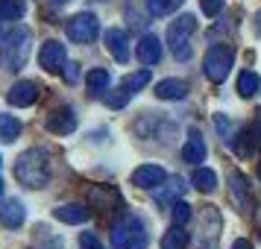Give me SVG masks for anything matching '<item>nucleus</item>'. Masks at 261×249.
Here are the masks:
<instances>
[{
	"mask_svg": "<svg viewBox=\"0 0 261 249\" xmlns=\"http://www.w3.org/2000/svg\"><path fill=\"white\" fill-rule=\"evenodd\" d=\"M15 179L24 188H44L50 182V153L44 147H33V150L21 153L15 161Z\"/></svg>",
	"mask_w": 261,
	"mask_h": 249,
	"instance_id": "f257e3e1",
	"label": "nucleus"
},
{
	"mask_svg": "<svg viewBox=\"0 0 261 249\" xmlns=\"http://www.w3.org/2000/svg\"><path fill=\"white\" fill-rule=\"evenodd\" d=\"M30 41H33L30 38V30H24V26L12 30L9 36L3 38V47H0V71H6V73L24 71L27 62H30V50H33Z\"/></svg>",
	"mask_w": 261,
	"mask_h": 249,
	"instance_id": "f03ea898",
	"label": "nucleus"
},
{
	"mask_svg": "<svg viewBox=\"0 0 261 249\" xmlns=\"http://www.w3.org/2000/svg\"><path fill=\"white\" fill-rule=\"evenodd\" d=\"M150 235H147V223L141 217H123L115 229H112V246L115 249H147Z\"/></svg>",
	"mask_w": 261,
	"mask_h": 249,
	"instance_id": "7ed1b4c3",
	"label": "nucleus"
},
{
	"mask_svg": "<svg viewBox=\"0 0 261 249\" xmlns=\"http://www.w3.org/2000/svg\"><path fill=\"white\" fill-rule=\"evenodd\" d=\"M197 33V18L194 15H182L173 24L167 26V47L179 62L191 59V38Z\"/></svg>",
	"mask_w": 261,
	"mask_h": 249,
	"instance_id": "20e7f679",
	"label": "nucleus"
},
{
	"mask_svg": "<svg viewBox=\"0 0 261 249\" xmlns=\"http://www.w3.org/2000/svg\"><path fill=\"white\" fill-rule=\"evenodd\" d=\"M100 33V21H97L91 12H80L68 18V24H65V36L71 38L73 44H91Z\"/></svg>",
	"mask_w": 261,
	"mask_h": 249,
	"instance_id": "39448f33",
	"label": "nucleus"
},
{
	"mask_svg": "<svg viewBox=\"0 0 261 249\" xmlns=\"http://www.w3.org/2000/svg\"><path fill=\"white\" fill-rule=\"evenodd\" d=\"M232 65H235V53L229 47H212L205 53V59H202V71L205 76L212 79V82H223L229 71H232Z\"/></svg>",
	"mask_w": 261,
	"mask_h": 249,
	"instance_id": "423d86ee",
	"label": "nucleus"
},
{
	"mask_svg": "<svg viewBox=\"0 0 261 249\" xmlns=\"http://www.w3.org/2000/svg\"><path fill=\"white\" fill-rule=\"evenodd\" d=\"M38 65L44 68L47 73H62V68L68 65V53H65V44L59 41H44L41 50H38Z\"/></svg>",
	"mask_w": 261,
	"mask_h": 249,
	"instance_id": "0eeeda50",
	"label": "nucleus"
},
{
	"mask_svg": "<svg viewBox=\"0 0 261 249\" xmlns=\"http://www.w3.org/2000/svg\"><path fill=\"white\" fill-rule=\"evenodd\" d=\"M38 97H41V85L33 82V79H18V82L9 88L6 100H9L12 106H18V108H27V106H36Z\"/></svg>",
	"mask_w": 261,
	"mask_h": 249,
	"instance_id": "6e6552de",
	"label": "nucleus"
},
{
	"mask_svg": "<svg viewBox=\"0 0 261 249\" xmlns=\"http://www.w3.org/2000/svg\"><path fill=\"white\" fill-rule=\"evenodd\" d=\"M106 47L109 53H112V59L120 62V65H126L132 56V50H129V36H126V30H120V26H112V30H106Z\"/></svg>",
	"mask_w": 261,
	"mask_h": 249,
	"instance_id": "1a4fd4ad",
	"label": "nucleus"
},
{
	"mask_svg": "<svg viewBox=\"0 0 261 249\" xmlns=\"http://www.w3.org/2000/svg\"><path fill=\"white\" fill-rule=\"evenodd\" d=\"M47 129L56 132V135H71V132L76 129V112H73L71 106L53 108L50 118H47Z\"/></svg>",
	"mask_w": 261,
	"mask_h": 249,
	"instance_id": "9d476101",
	"label": "nucleus"
},
{
	"mask_svg": "<svg viewBox=\"0 0 261 249\" xmlns=\"http://www.w3.org/2000/svg\"><path fill=\"white\" fill-rule=\"evenodd\" d=\"M165 179H167L165 167H159V164H141L135 173H132V185H135V188H144V190H153V188H159Z\"/></svg>",
	"mask_w": 261,
	"mask_h": 249,
	"instance_id": "9b49d317",
	"label": "nucleus"
},
{
	"mask_svg": "<svg viewBox=\"0 0 261 249\" xmlns=\"http://www.w3.org/2000/svg\"><path fill=\"white\" fill-rule=\"evenodd\" d=\"M27 220V208L21 200H15V197H9V200H0V223L9 226V229H21Z\"/></svg>",
	"mask_w": 261,
	"mask_h": 249,
	"instance_id": "f8f14e48",
	"label": "nucleus"
},
{
	"mask_svg": "<svg viewBox=\"0 0 261 249\" xmlns=\"http://www.w3.org/2000/svg\"><path fill=\"white\" fill-rule=\"evenodd\" d=\"M185 190H188V182H185V179L182 176H170V179H165V182L159 185V190H155V202H159V205H173Z\"/></svg>",
	"mask_w": 261,
	"mask_h": 249,
	"instance_id": "ddd939ff",
	"label": "nucleus"
},
{
	"mask_svg": "<svg viewBox=\"0 0 261 249\" xmlns=\"http://www.w3.org/2000/svg\"><path fill=\"white\" fill-rule=\"evenodd\" d=\"M135 56H138V62H141L144 68L147 65H159L162 62V41L155 36H144L138 41V47H135Z\"/></svg>",
	"mask_w": 261,
	"mask_h": 249,
	"instance_id": "4468645a",
	"label": "nucleus"
},
{
	"mask_svg": "<svg viewBox=\"0 0 261 249\" xmlns=\"http://www.w3.org/2000/svg\"><path fill=\"white\" fill-rule=\"evenodd\" d=\"M229 193H232V202H235L241 211H249L252 208V197H249V190H247V179L241 176V173H232L229 176Z\"/></svg>",
	"mask_w": 261,
	"mask_h": 249,
	"instance_id": "2eb2a0df",
	"label": "nucleus"
},
{
	"mask_svg": "<svg viewBox=\"0 0 261 249\" xmlns=\"http://www.w3.org/2000/svg\"><path fill=\"white\" fill-rule=\"evenodd\" d=\"M53 217L62 220V223H68V226H76V223H85L88 220V208L80 205V202H65V205H59L53 211Z\"/></svg>",
	"mask_w": 261,
	"mask_h": 249,
	"instance_id": "dca6fc26",
	"label": "nucleus"
},
{
	"mask_svg": "<svg viewBox=\"0 0 261 249\" xmlns=\"http://www.w3.org/2000/svg\"><path fill=\"white\" fill-rule=\"evenodd\" d=\"M188 94V82L185 79H162L155 85V97L159 100H185Z\"/></svg>",
	"mask_w": 261,
	"mask_h": 249,
	"instance_id": "f3484780",
	"label": "nucleus"
},
{
	"mask_svg": "<svg viewBox=\"0 0 261 249\" xmlns=\"http://www.w3.org/2000/svg\"><path fill=\"white\" fill-rule=\"evenodd\" d=\"M182 158L194 167L200 164V161H205V141L200 138V132H191V138L182 147Z\"/></svg>",
	"mask_w": 261,
	"mask_h": 249,
	"instance_id": "a211bd4d",
	"label": "nucleus"
},
{
	"mask_svg": "<svg viewBox=\"0 0 261 249\" xmlns=\"http://www.w3.org/2000/svg\"><path fill=\"white\" fill-rule=\"evenodd\" d=\"M191 185L200 190V193H212L214 188H217V173L214 170H208V167H194V173H191Z\"/></svg>",
	"mask_w": 261,
	"mask_h": 249,
	"instance_id": "6ab92c4d",
	"label": "nucleus"
},
{
	"mask_svg": "<svg viewBox=\"0 0 261 249\" xmlns=\"http://www.w3.org/2000/svg\"><path fill=\"white\" fill-rule=\"evenodd\" d=\"M241 141H238V155H252L255 153V144H258V123H249V126H244V132L238 135Z\"/></svg>",
	"mask_w": 261,
	"mask_h": 249,
	"instance_id": "aec40b11",
	"label": "nucleus"
},
{
	"mask_svg": "<svg viewBox=\"0 0 261 249\" xmlns=\"http://www.w3.org/2000/svg\"><path fill=\"white\" fill-rule=\"evenodd\" d=\"M188 243H191V235L176 223H173V229H167L165 237H162V249H185Z\"/></svg>",
	"mask_w": 261,
	"mask_h": 249,
	"instance_id": "412c9836",
	"label": "nucleus"
},
{
	"mask_svg": "<svg viewBox=\"0 0 261 249\" xmlns=\"http://www.w3.org/2000/svg\"><path fill=\"white\" fill-rule=\"evenodd\" d=\"M85 82H88V91H91V94L100 97V94L109 88L112 76H109L106 68H91V71H88V76H85Z\"/></svg>",
	"mask_w": 261,
	"mask_h": 249,
	"instance_id": "4be33fe9",
	"label": "nucleus"
},
{
	"mask_svg": "<svg viewBox=\"0 0 261 249\" xmlns=\"http://www.w3.org/2000/svg\"><path fill=\"white\" fill-rule=\"evenodd\" d=\"M120 85H123L129 94H138V91H144V88L150 85V68H141V71H135V73H126V76L120 79Z\"/></svg>",
	"mask_w": 261,
	"mask_h": 249,
	"instance_id": "5701e85b",
	"label": "nucleus"
},
{
	"mask_svg": "<svg viewBox=\"0 0 261 249\" xmlns=\"http://www.w3.org/2000/svg\"><path fill=\"white\" fill-rule=\"evenodd\" d=\"M255 91H261V76L255 71H241L238 73V94L252 97Z\"/></svg>",
	"mask_w": 261,
	"mask_h": 249,
	"instance_id": "b1692460",
	"label": "nucleus"
},
{
	"mask_svg": "<svg viewBox=\"0 0 261 249\" xmlns=\"http://www.w3.org/2000/svg\"><path fill=\"white\" fill-rule=\"evenodd\" d=\"M21 120L18 118H12V115H0V138L6 144H12V141H18V135H21Z\"/></svg>",
	"mask_w": 261,
	"mask_h": 249,
	"instance_id": "393cba45",
	"label": "nucleus"
},
{
	"mask_svg": "<svg viewBox=\"0 0 261 249\" xmlns=\"http://www.w3.org/2000/svg\"><path fill=\"white\" fill-rule=\"evenodd\" d=\"M27 12V0H0V18L3 21H21Z\"/></svg>",
	"mask_w": 261,
	"mask_h": 249,
	"instance_id": "a878e982",
	"label": "nucleus"
},
{
	"mask_svg": "<svg viewBox=\"0 0 261 249\" xmlns=\"http://www.w3.org/2000/svg\"><path fill=\"white\" fill-rule=\"evenodd\" d=\"M185 0H147V9L153 18H167V15H173L182 6Z\"/></svg>",
	"mask_w": 261,
	"mask_h": 249,
	"instance_id": "bb28decb",
	"label": "nucleus"
},
{
	"mask_svg": "<svg viewBox=\"0 0 261 249\" xmlns=\"http://www.w3.org/2000/svg\"><path fill=\"white\" fill-rule=\"evenodd\" d=\"M100 97H103V103H106L109 108H123V106L132 100V94L123 88V85H120V88H115V91H109V88H106Z\"/></svg>",
	"mask_w": 261,
	"mask_h": 249,
	"instance_id": "cd10ccee",
	"label": "nucleus"
},
{
	"mask_svg": "<svg viewBox=\"0 0 261 249\" xmlns=\"http://www.w3.org/2000/svg\"><path fill=\"white\" fill-rule=\"evenodd\" d=\"M170 214H173V223H176V226H185V223H191V217H194V208H191L188 202L176 200V202H173V208H170Z\"/></svg>",
	"mask_w": 261,
	"mask_h": 249,
	"instance_id": "c85d7f7f",
	"label": "nucleus"
},
{
	"mask_svg": "<svg viewBox=\"0 0 261 249\" xmlns=\"http://www.w3.org/2000/svg\"><path fill=\"white\" fill-rule=\"evenodd\" d=\"M62 79L68 85H76L80 82V65H76V62H68V65L62 68Z\"/></svg>",
	"mask_w": 261,
	"mask_h": 249,
	"instance_id": "c756f323",
	"label": "nucleus"
},
{
	"mask_svg": "<svg viewBox=\"0 0 261 249\" xmlns=\"http://www.w3.org/2000/svg\"><path fill=\"white\" fill-rule=\"evenodd\" d=\"M80 249H103V243H100V237L94 232H83L80 235Z\"/></svg>",
	"mask_w": 261,
	"mask_h": 249,
	"instance_id": "7c9ffc66",
	"label": "nucleus"
},
{
	"mask_svg": "<svg viewBox=\"0 0 261 249\" xmlns=\"http://www.w3.org/2000/svg\"><path fill=\"white\" fill-rule=\"evenodd\" d=\"M200 6H202V15H208V18L223 12V0H200Z\"/></svg>",
	"mask_w": 261,
	"mask_h": 249,
	"instance_id": "2f4dec72",
	"label": "nucleus"
},
{
	"mask_svg": "<svg viewBox=\"0 0 261 249\" xmlns=\"http://www.w3.org/2000/svg\"><path fill=\"white\" fill-rule=\"evenodd\" d=\"M214 126L220 129L223 141H229V138H232V123H229V118H226V115H214Z\"/></svg>",
	"mask_w": 261,
	"mask_h": 249,
	"instance_id": "473e14b6",
	"label": "nucleus"
},
{
	"mask_svg": "<svg viewBox=\"0 0 261 249\" xmlns=\"http://www.w3.org/2000/svg\"><path fill=\"white\" fill-rule=\"evenodd\" d=\"M232 249H252V243H249L247 237H238L235 243H232Z\"/></svg>",
	"mask_w": 261,
	"mask_h": 249,
	"instance_id": "72a5a7b5",
	"label": "nucleus"
},
{
	"mask_svg": "<svg viewBox=\"0 0 261 249\" xmlns=\"http://www.w3.org/2000/svg\"><path fill=\"white\" fill-rule=\"evenodd\" d=\"M50 3H56V6H62V3H68V0H50Z\"/></svg>",
	"mask_w": 261,
	"mask_h": 249,
	"instance_id": "f704fd0d",
	"label": "nucleus"
},
{
	"mask_svg": "<svg viewBox=\"0 0 261 249\" xmlns=\"http://www.w3.org/2000/svg\"><path fill=\"white\" fill-rule=\"evenodd\" d=\"M258 176H261V164H258Z\"/></svg>",
	"mask_w": 261,
	"mask_h": 249,
	"instance_id": "c9c22d12",
	"label": "nucleus"
},
{
	"mask_svg": "<svg viewBox=\"0 0 261 249\" xmlns=\"http://www.w3.org/2000/svg\"><path fill=\"white\" fill-rule=\"evenodd\" d=\"M0 190H3V182H0Z\"/></svg>",
	"mask_w": 261,
	"mask_h": 249,
	"instance_id": "e433bc0d",
	"label": "nucleus"
}]
</instances>
